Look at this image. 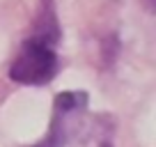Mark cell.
<instances>
[{"instance_id":"obj_1","label":"cell","mask_w":156,"mask_h":147,"mask_svg":"<svg viewBox=\"0 0 156 147\" xmlns=\"http://www.w3.org/2000/svg\"><path fill=\"white\" fill-rule=\"evenodd\" d=\"M60 60L53 44L28 37L9 67V78L19 85H46L58 76Z\"/></svg>"},{"instance_id":"obj_2","label":"cell","mask_w":156,"mask_h":147,"mask_svg":"<svg viewBox=\"0 0 156 147\" xmlns=\"http://www.w3.org/2000/svg\"><path fill=\"white\" fill-rule=\"evenodd\" d=\"M30 37L58 46V41H60V23H58V14H55L53 0H41V2H39L37 19H34V28H32V34H30Z\"/></svg>"},{"instance_id":"obj_3","label":"cell","mask_w":156,"mask_h":147,"mask_svg":"<svg viewBox=\"0 0 156 147\" xmlns=\"http://www.w3.org/2000/svg\"><path fill=\"white\" fill-rule=\"evenodd\" d=\"M87 92L83 90H69V92H60L55 97V113L60 115H71V113H78L87 106Z\"/></svg>"},{"instance_id":"obj_4","label":"cell","mask_w":156,"mask_h":147,"mask_svg":"<svg viewBox=\"0 0 156 147\" xmlns=\"http://www.w3.org/2000/svg\"><path fill=\"white\" fill-rule=\"evenodd\" d=\"M67 145V124H64V115L55 113L51 120V131L46 138H41L39 142L30 147H64Z\"/></svg>"}]
</instances>
